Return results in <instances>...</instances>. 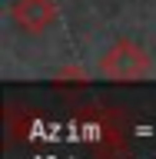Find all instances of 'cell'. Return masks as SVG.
Listing matches in <instances>:
<instances>
[{
	"label": "cell",
	"instance_id": "6da1fadb",
	"mask_svg": "<svg viewBox=\"0 0 156 159\" xmlns=\"http://www.w3.org/2000/svg\"><path fill=\"white\" fill-rule=\"evenodd\" d=\"M149 70H153L149 53L139 47V43H133V40H116V43L100 57V73L106 80H116V83L146 80Z\"/></svg>",
	"mask_w": 156,
	"mask_h": 159
},
{
	"label": "cell",
	"instance_id": "7a4b0ae2",
	"mask_svg": "<svg viewBox=\"0 0 156 159\" xmlns=\"http://www.w3.org/2000/svg\"><path fill=\"white\" fill-rule=\"evenodd\" d=\"M10 17L20 30L27 33H43V30L57 20V3L53 0H13Z\"/></svg>",
	"mask_w": 156,
	"mask_h": 159
}]
</instances>
